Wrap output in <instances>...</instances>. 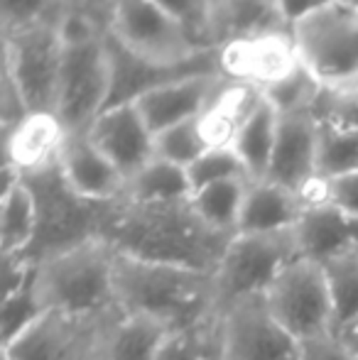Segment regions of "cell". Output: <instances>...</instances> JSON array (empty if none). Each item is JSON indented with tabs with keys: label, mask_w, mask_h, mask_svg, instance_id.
I'll list each match as a JSON object with an SVG mask.
<instances>
[{
	"label": "cell",
	"mask_w": 358,
	"mask_h": 360,
	"mask_svg": "<svg viewBox=\"0 0 358 360\" xmlns=\"http://www.w3.org/2000/svg\"><path fill=\"white\" fill-rule=\"evenodd\" d=\"M191 181V189H204L216 181L226 179H248L243 162L238 160V155L234 152V147H211L206 150L194 165L186 169Z\"/></svg>",
	"instance_id": "obj_34"
},
{
	"label": "cell",
	"mask_w": 358,
	"mask_h": 360,
	"mask_svg": "<svg viewBox=\"0 0 358 360\" xmlns=\"http://www.w3.org/2000/svg\"><path fill=\"white\" fill-rule=\"evenodd\" d=\"M302 360H356L336 333L302 343Z\"/></svg>",
	"instance_id": "obj_37"
},
{
	"label": "cell",
	"mask_w": 358,
	"mask_h": 360,
	"mask_svg": "<svg viewBox=\"0 0 358 360\" xmlns=\"http://www.w3.org/2000/svg\"><path fill=\"white\" fill-rule=\"evenodd\" d=\"M336 336L341 338V343H344L346 348H349V353L358 360V316L354 319V321L349 323V326L341 328Z\"/></svg>",
	"instance_id": "obj_40"
},
{
	"label": "cell",
	"mask_w": 358,
	"mask_h": 360,
	"mask_svg": "<svg viewBox=\"0 0 358 360\" xmlns=\"http://www.w3.org/2000/svg\"><path fill=\"white\" fill-rule=\"evenodd\" d=\"M300 64L321 91L336 98H358V8L331 0L290 30Z\"/></svg>",
	"instance_id": "obj_5"
},
{
	"label": "cell",
	"mask_w": 358,
	"mask_h": 360,
	"mask_svg": "<svg viewBox=\"0 0 358 360\" xmlns=\"http://www.w3.org/2000/svg\"><path fill=\"white\" fill-rule=\"evenodd\" d=\"M206 150H211V147L206 145L204 135H201L199 118L172 125V128L155 135V157L184 167V169H189Z\"/></svg>",
	"instance_id": "obj_32"
},
{
	"label": "cell",
	"mask_w": 358,
	"mask_h": 360,
	"mask_svg": "<svg viewBox=\"0 0 358 360\" xmlns=\"http://www.w3.org/2000/svg\"><path fill=\"white\" fill-rule=\"evenodd\" d=\"M44 314H47V309L39 302L32 275H30V280L23 287L3 297V311H0V336H3V341H0V348L13 343L20 333H25L32 323H37Z\"/></svg>",
	"instance_id": "obj_30"
},
{
	"label": "cell",
	"mask_w": 358,
	"mask_h": 360,
	"mask_svg": "<svg viewBox=\"0 0 358 360\" xmlns=\"http://www.w3.org/2000/svg\"><path fill=\"white\" fill-rule=\"evenodd\" d=\"M329 204L358 218V172L329 179Z\"/></svg>",
	"instance_id": "obj_36"
},
{
	"label": "cell",
	"mask_w": 358,
	"mask_h": 360,
	"mask_svg": "<svg viewBox=\"0 0 358 360\" xmlns=\"http://www.w3.org/2000/svg\"><path fill=\"white\" fill-rule=\"evenodd\" d=\"M5 81L30 113L57 110L64 59V20L3 34Z\"/></svg>",
	"instance_id": "obj_8"
},
{
	"label": "cell",
	"mask_w": 358,
	"mask_h": 360,
	"mask_svg": "<svg viewBox=\"0 0 358 360\" xmlns=\"http://www.w3.org/2000/svg\"><path fill=\"white\" fill-rule=\"evenodd\" d=\"M87 138L118 167L125 179L155 160V133L135 103L108 105L94 120Z\"/></svg>",
	"instance_id": "obj_14"
},
{
	"label": "cell",
	"mask_w": 358,
	"mask_h": 360,
	"mask_svg": "<svg viewBox=\"0 0 358 360\" xmlns=\"http://www.w3.org/2000/svg\"><path fill=\"white\" fill-rule=\"evenodd\" d=\"M160 360H226L221 314L214 311L189 326L170 331Z\"/></svg>",
	"instance_id": "obj_26"
},
{
	"label": "cell",
	"mask_w": 358,
	"mask_h": 360,
	"mask_svg": "<svg viewBox=\"0 0 358 360\" xmlns=\"http://www.w3.org/2000/svg\"><path fill=\"white\" fill-rule=\"evenodd\" d=\"M349 3H354V0H349Z\"/></svg>",
	"instance_id": "obj_43"
},
{
	"label": "cell",
	"mask_w": 358,
	"mask_h": 360,
	"mask_svg": "<svg viewBox=\"0 0 358 360\" xmlns=\"http://www.w3.org/2000/svg\"><path fill=\"white\" fill-rule=\"evenodd\" d=\"M113 91V54L108 32L96 20L64 18V59L59 76L57 115L69 135H87L108 108Z\"/></svg>",
	"instance_id": "obj_3"
},
{
	"label": "cell",
	"mask_w": 358,
	"mask_h": 360,
	"mask_svg": "<svg viewBox=\"0 0 358 360\" xmlns=\"http://www.w3.org/2000/svg\"><path fill=\"white\" fill-rule=\"evenodd\" d=\"M103 27L123 52L160 69L194 67L216 57V49L191 37L155 0H113Z\"/></svg>",
	"instance_id": "obj_6"
},
{
	"label": "cell",
	"mask_w": 358,
	"mask_h": 360,
	"mask_svg": "<svg viewBox=\"0 0 358 360\" xmlns=\"http://www.w3.org/2000/svg\"><path fill=\"white\" fill-rule=\"evenodd\" d=\"M113 275L115 248L96 236L39 257L34 262L32 282L47 311L108 314L120 311Z\"/></svg>",
	"instance_id": "obj_4"
},
{
	"label": "cell",
	"mask_w": 358,
	"mask_h": 360,
	"mask_svg": "<svg viewBox=\"0 0 358 360\" xmlns=\"http://www.w3.org/2000/svg\"><path fill=\"white\" fill-rule=\"evenodd\" d=\"M226 360H302V343L272 316L263 297L221 311Z\"/></svg>",
	"instance_id": "obj_11"
},
{
	"label": "cell",
	"mask_w": 358,
	"mask_h": 360,
	"mask_svg": "<svg viewBox=\"0 0 358 360\" xmlns=\"http://www.w3.org/2000/svg\"><path fill=\"white\" fill-rule=\"evenodd\" d=\"M0 358H3V360H10V358H5V356H0Z\"/></svg>",
	"instance_id": "obj_42"
},
{
	"label": "cell",
	"mask_w": 358,
	"mask_h": 360,
	"mask_svg": "<svg viewBox=\"0 0 358 360\" xmlns=\"http://www.w3.org/2000/svg\"><path fill=\"white\" fill-rule=\"evenodd\" d=\"M290 32L277 8V0H216L214 42L216 47L234 39Z\"/></svg>",
	"instance_id": "obj_22"
},
{
	"label": "cell",
	"mask_w": 358,
	"mask_h": 360,
	"mask_svg": "<svg viewBox=\"0 0 358 360\" xmlns=\"http://www.w3.org/2000/svg\"><path fill=\"white\" fill-rule=\"evenodd\" d=\"M250 179H226L209 184L204 189H196L191 194L189 204L194 214L216 233L236 236L243 214L245 194H248Z\"/></svg>",
	"instance_id": "obj_25"
},
{
	"label": "cell",
	"mask_w": 358,
	"mask_h": 360,
	"mask_svg": "<svg viewBox=\"0 0 358 360\" xmlns=\"http://www.w3.org/2000/svg\"><path fill=\"white\" fill-rule=\"evenodd\" d=\"M162 5L174 20H179L191 37L199 39L204 47L219 49L214 42V8L216 0H155Z\"/></svg>",
	"instance_id": "obj_35"
},
{
	"label": "cell",
	"mask_w": 358,
	"mask_h": 360,
	"mask_svg": "<svg viewBox=\"0 0 358 360\" xmlns=\"http://www.w3.org/2000/svg\"><path fill=\"white\" fill-rule=\"evenodd\" d=\"M101 238H106L120 255L214 272L234 236L211 231L194 214L189 201L179 204L118 201L106 209Z\"/></svg>",
	"instance_id": "obj_1"
},
{
	"label": "cell",
	"mask_w": 358,
	"mask_h": 360,
	"mask_svg": "<svg viewBox=\"0 0 358 360\" xmlns=\"http://www.w3.org/2000/svg\"><path fill=\"white\" fill-rule=\"evenodd\" d=\"M295 228L277 233H236L214 270L216 311L263 297L285 267L300 260Z\"/></svg>",
	"instance_id": "obj_7"
},
{
	"label": "cell",
	"mask_w": 358,
	"mask_h": 360,
	"mask_svg": "<svg viewBox=\"0 0 358 360\" xmlns=\"http://www.w3.org/2000/svg\"><path fill=\"white\" fill-rule=\"evenodd\" d=\"M59 176L77 199L87 204H118L128 179L87 135H72L59 162Z\"/></svg>",
	"instance_id": "obj_16"
},
{
	"label": "cell",
	"mask_w": 358,
	"mask_h": 360,
	"mask_svg": "<svg viewBox=\"0 0 358 360\" xmlns=\"http://www.w3.org/2000/svg\"><path fill=\"white\" fill-rule=\"evenodd\" d=\"M67 18V0H0L3 34L37 27L44 22H59Z\"/></svg>",
	"instance_id": "obj_33"
},
{
	"label": "cell",
	"mask_w": 358,
	"mask_h": 360,
	"mask_svg": "<svg viewBox=\"0 0 358 360\" xmlns=\"http://www.w3.org/2000/svg\"><path fill=\"white\" fill-rule=\"evenodd\" d=\"M295 236L302 257L317 265H326L341 252L358 248V218L334 204L314 206L300 216Z\"/></svg>",
	"instance_id": "obj_18"
},
{
	"label": "cell",
	"mask_w": 358,
	"mask_h": 360,
	"mask_svg": "<svg viewBox=\"0 0 358 360\" xmlns=\"http://www.w3.org/2000/svg\"><path fill=\"white\" fill-rule=\"evenodd\" d=\"M67 3H69V0H67Z\"/></svg>",
	"instance_id": "obj_44"
},
{
	"label": "cell",
	"mask_w": 358,
	"mask_h": 360,
	"mask_svg": "<svg viewBox=\"0 0 358 360\" xmlns=\"http://www.w3.org/2000/svg\"><path fill=\"white\" fill-rule=\"evenodd\" d=\"M226 81L229 79L221 72L186 74L145 91L133 103L145 118V123L150 125V130L158 135L172 125L201 118V113L209 108V103L216 98Z\"/></svg>",
	"instance_id": "obj_13"
},
{
	"label": "cell",
	"mask_w": 358,
	"mask_h": 360,
	"mask_svg": "<svg viewBox=\"0 0 358 360\" xmlns=\"http://www.w3.org/2000/svg\"><path fill=\"white\" fill-rule=\"evenodd\" d=\"M113 282L120 314L153 319L170 331L216 311L214 272L115 252Z\"/></svg>",
	"instance_id": "obj_2"
},
{
	"label": "cell",
	"mask_w": 358,
	"mask_h": 360,
	"mask_svg": "<svg viewBox=\"0 0 358 360\" xmlns=\"http://www.w3.org/2000/svg\"><path fill=\"white\" fill-rule=\"evenodd\" d=\"M302 214H305V209H302V201L295 191L268 179L250 181L236 233L290 231L297 226Z\"/></svg>",
	"instance_id": "obj_21"
},
{
	"label": "cell",
	"mask_w": 358,
	"mask_h": 360,
	"mask_svg": "<svg viewBox=\"0 0 358 360\" xmlns=\"http://www.w3.org/2000/svg\"><path fill=\"white\" fill-rule=\"evenodd\" d=\"M39 233V201L32 184L5 167L0 201V252L3 257H25Z\"/></svg>",
	"instance_id": "obj_19"
},
{
	"label": "cell",
	"mask_w": 358,
	"mask_h": 360,
	"mask_svg": "<svg viewBox=\"0 0 358 360\" xmlns=\"http://www.w3.org/2000/svg\"><path fill=\"white\" fill-rule=\"evenodd\" d=\"M216 59L229 81L255 86L260 91L287 79L300 67V54L290 32L234 39L216 49Z\"/></svg>",
	"instance_id": "obj_12"
},
{
	"label": "cell",
	"mask_w": 358,
	"mask_h": 360,
	"mask_svg": "<svg viewBox=\"0 0 358 360\" xmlns=\"http://www.w3.org/2000/svg\"><path fill=\"white\" fill-rule=\"evenodd\" d=\"M319 123L321 120L314 113L280 115L277 143L265 179L297 194L302 186L319 176Z\"/></svg>",
	"instance_id": "obj_17"
},
{
	"label": "cell",
	"mask_w": 358,
	"mask_h": 360,
	"mask_svg": "<svg viewBox=\"0 0 358 360\" xmlns=\"http://www.w3.org/2000/svg\"><path fill=\"white\" fill-rule=\"evenodd\" d=\"M69 130L54 113H30L5 135V167L25 179L59 169Z\"/></svg>",
	"instance_id": "obj_15"
},
{
	"label": "cell",
	"mask_w": 358,
	"mask_h": 360,
	"mask_svg": "<svg viewBox=\"0 0 358 360\" xmlns=\"http://www.w3.org/2000/svg\"><path fill=\"white\" fill-rule=\"evenodd\" d=\"M326 3H331V0H277V8H280V15H282V20H285V25L292 30L300 20L317 13V10L324 8Z\"/></svg>",
	"instance_id": "obj_38"
},
{
	"label": "cell",
	"mask_w": 358,
	"mask_h": 360,
	"mask_svg": "<svg viewBox=\"0 0 358 360\" xmlns=\"http://www.w3.org/2000/svg\"><path fill=\"white\" fill-rule=\"evenodd\" d=\"M120 311H47L37 323L0 348L10 360H106L108 338Z\"/></svg>",
	"instance_id": "obj_9"
},
{
	"label": "cell",
	"mask_w": 358,
	"mask_h": 360,
	"mask_svg": "<svg viewBox=\"0 0 358 360\" xmlns=\"http://www.w3.org/2000/svg\"><path fill=\"white\" fill-rule=\"evenodd\" d=\"M263 101V91L248 84L226 81L209 108L201 113L199 125L209 147H234L241 128Z\"/></svg>",
	"instance_id": "obj_20"
},
{
	"label": "cell",
	"mask_w": 358,
	"mask_h": 360,
	"mask_svg": "<svg viewBox=\"0 0 358 360\" xmlns=\"http://www.w3.org/2000/svg\"><path fill=\"white\" fill-rule=\"evenodd\" d=\"M321 267L329 285L331 304H334V326L339 333L358 316V248L341 252Z\"/></svg>",
	"instance_id": "obj_29"
},
{
	"label": "cell",
	"mask_w": 358,
	"mask_h": 360,
	"mask_svg": "<svg viewBox=\"0 0 358 360\" xmlns=\"http://www.w3.org/2000/svg\"><path fill=\"white\" fill-rule=\"evenodd\" d=\"M191 194H194V189H191L189 174L184 167L155 157L150 165H145L138 174L128 179L123 201H130V204H179V201H189Z\"/></svg>",
	"instance_id": "obj_24"
},
{
	"label": "cell",
	"mask_w": 358,
	"mask_h": 360,
	"mask_svg": "<svg viewBox=\"0 0 358 360\" xmlns=\"http://www.w3.org/2000/svg\"><path fill=\"white\" fill-rule=\"evenodd\" d=\"M110 5H113V0H69L67 15H79V18H89L103 25Z\"/></svg>",
	"instance_id": "obj_39"
},
{
	"label": "cell",
	"mask_w": 358,
	"mask_h": 360,
	"mask_svg": "<svg viewBox=\"0 0 358 360\" xmlns=\"http://www.w3.org/2000/svg\"><path fill=\"white\" fill-rule=\"evenodd\" d=\"M277 128H280V113L263 96V101L253 110L248 123L241 128L238 138L234 143V152L243 162L250 181H260L268 176L272 152H275L277 143Z\"/></svg>",
	"instance_id": "obj_23"
},
{
	"label": "cell",
	"mask_w": 358,
	"mask_h": 360,
	"mask_svg": "<svg viewBox=\"0 0 358 360\" xmlns=\"http://www.w3.org/2000/svg\"><path fill=\"white\" fill-rule=\"evenodd\" d=\"M321 94H324L321 86L317 84V79L307 72L302 64L290 76H287V79L277 81L275 86H270V89L263 91V96L268 98V103L280 115L314 113V103L319 101Z\"/></svg>",
	"instance_id": "obj_31"
},
{
	"label": "cell",
	"mask_w": 358,
	"mask_h": 360,
	"mask_svg": "<svg viewBox=\"0 0 358 360\" xmlns=\"http://www.w3.org/2000/svg\"><path fill=\"white\" fill-rule=\"evenodd\" d=\"M272 316L300 343L336 333L334 304L324 267L300 257L270 285L263 294Z\"/></svg>",
	"instance_id": "obj_10"
},
{
	"label": "cell",
	"mask_w": 358,
	"mask_h": 360,
	"mask_svg": "<svg viewBox=\"0 0 358 360\" xmlns=\"http://www.w3.org/2000/svg\"><path fill=\"white\" fill-rule=\"evenodd\" d=\"M354 5H356V8H358V0H354Z\"/></svg>",
	"instance_id": "obj_41"
},
{
	"label": "cell",
	"mask_w": 358,
	"mask_h": 360,
	"mask_svg": "<svg viewBox=\"0 0 358 360\" xmlns=\"http://www.w3.org/2000/svg\"><path fill=\"white\" fill-rule=\"evenodd\" d=\"M170 328L145 316L120 314L108 338L106 360H160Z\"/></svg>",
	"instance_id": "obj_27"
},
{
	"label": "cell",
	"mask_w": 358,
	"mask_h": 360,
	"mask_svg": "<svg viewBox=\"0 0 358 360\" xmlns=\"http://www.w3.org/2000/svg\"><path fill=\"white\" fill-rule=\"evenodd\" d=\"M317 172L324 179L358 172V125H339L321 120Z\"/></svg>",
	"instance_id": "obj_28"
}]
</instances>
